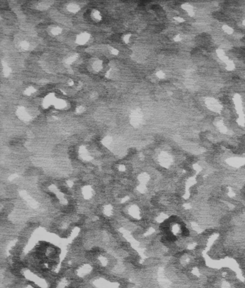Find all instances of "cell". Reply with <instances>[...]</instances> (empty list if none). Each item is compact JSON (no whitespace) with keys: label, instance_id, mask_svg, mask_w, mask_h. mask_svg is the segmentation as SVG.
I'll use <instances>...</instances> for the list:
<instances>
[{"label":"cell","instance_id":"obj_1","mask_svg":"<svg viewBox=\"0 0 245 288\" xmlns=\"http://www.w3.org/2000/svg\"><path fill=\"white\" fill-rule=\"evenodd\" d=\"M142 122V114L140 109L134 110L130 115V123L134 127H138Z\"/></svg>","mask_w":245,"mask_h":288},{"label":"cell","instance_id":"obj_2","mask_svg":"<svg viewBox=\"0 0 245 288\" xmlns=\"http://www.w3.org/2000/svg\"><path fill=\"white\" fill-rule=\"evenodd\" d=\"M16 114H17L18 118L20 120L24 121V122H30L31 120V119H32L31 116L28 114V112L27 111L25 108L23 107H18V108L17 109V111H16Z\"/></svg>","mask_w":245,"mask_h":288},{"label":"cell","instance_id":"obj_3","mask_svg":"<svg viewBox=\"0 0 245 288\" xmlns=\"http://www.w3.org/2000/svg\"><path fill=\"white\" fill-rule=\"evenodd\" d=\"M56 100H57V98L53 93H48L43 99V101H42L43 107L45 108H48V107H51V105H54Z\"/></svg>","mask_w":245,"mask_h":288},{"label":"cell","instance_id":"obj_4","mask_svg":"<svg viewBox=\"0 0 245 288\" xmlns=\"http://www.w3.org/2000/svg\"><path fill=\"white\" fill-rule=\"evenodd\" d=\"M89 39H90V35L88 33H81L76 37V42L78 45H84L89 40Z\"/></svg>","mask_w":245,"mask_h":288},{"label":"cell","instance_id":"obj_5","mask_svg":"<svg viewBox=\"0 0 245 288\" xmlns=\"http://www.w3.org/2000/svg\"><path fill=\"white\" fill-rule=\"evenodd\" d=\"M66 105L67 104H66V101L60 99H57V100L55 101V102L54 104V107H55L57 109H63L64 108H66Z\"/></svg>","mask_w":245,"mask_h":288},{"label":"cell","instance_id":"obj_6","mask_svg":"<svg viewBox=\"0 0 245 288\" xmlns=\"http://www.w3.org/2000/svg\"><path fill=\"white\" fill-rule=\"evenodd\" d=\"M67 9H68L69 12H72V13H76L78 12L79 10H80V7L78 5H77L76 4H70L67 6Z\"/></svg>","mask_w":245,"mask_h":288},{"label":"cell","instance_id":"obj_7","mask_svg":"<svg viewBox=\"0 0 245 288\" xmlns=\"http://www.w3.org/2000/svg\"><path fill=\"white\" fill-rule=\"evenodd\" d=\"M92 67H93V68L96 71H99L102 70V67H103L102 62L101 60H96L93 63Z\"/></svg>","mask_w":245,"mask_h":288},{"label":"cell","instance_id":"obj_8","mask_svg":"<svg viewBox=\"0 0 245 288\" xmlns=\"http://www.w3.org/2000/svg\"><path fill=\"white\" fill-rule=\"evenodd\" d=\"M2 68H3L4 74L5 75V76H8V75H9V74L11 73V69H10V68L7 65L6 63L2 62Z\"/></svg>","mask_w":245,"mask_h":288},{"label":"cell","instance_id":"obj_9","mask_svg":"<svg viewBox=\"0 0 245 288\" xmlns=\"http://www.w3.org/2000/svg\"><path fill=\"white\" fill-rule=\"evenodd\" d=\"M35 91H36L35 89H34L33 86H30V87H27L25 90L24 93H25V95H27V96H30V95L34 93Z\"/></svg>","mask_w":245,"mask_h":288},{"label":"cell","instance_id":"obj_10","mask_svg":"<svg viewBox=\"0 0 245 288\" xmlns=\"http://www.w3.org/2000/svg\"><path fill=\"white\" fill-rule=\"evenodd\" d=\"M77 58H78V55H72V56H70V57L68 58L67 59H66V64H68V65H70V64H72L73 62H75V61H76Z\"/></svg>","mask_w":245,"mask_h":288},{"label":"cell","instance_id":"obj_11","mask_svg":"<svg viewBox=\"0 0 245 288\" xmlns=\"http://www.w3.org/2000/svg\"><path fill=\"white\" fill-rule=\"evenodd\" d=\"M61 32H62V29L58 27H54V28H52L51 30V33L53 35H58L60 34Z\"/></svg>","mask_w":245,"mask_h":288},{"label":"cell","instance_id":"obj_12","mask_svg":"<svg viewBox=\"0 0 245 288\" xmlns=\"http://www.w3.org/2000/svg\"><path fill=\"white\" fill-rule=\"evenodd\" d=\"M111 142H112L111 137H106L105 138H104V140L102 141V143H103L104 145L107 146V145H109L111 143Z\"/></svg>","mask_w":245,"mask_h":288},{"label":"cell","instance_id":"obj_13","mask_svg":"<svg viewBox=\"0 0 245 288\" xmlns=\"http://www.w3.org/2000/svg\"><path fill=\"white\" fill-rule=\"evenodd\" d=\"M92 15H93V18L96 19H98V20L102 19V15H101L100 12L99 11H97V10L93 11V13H92Z\"/></svg>","mask_w":245,"mask_h":288},{"label":"cell","instance_id":"obj_14","mask_svg":"<svg viewBox=\"0 0 245 288\" xmlns=\"http://www.w3.org/2000/svg\"><path fill=\"white\" fill-rule=\"evenodd\" d=\"M20 47H21L23 50H27L29 49V48H30V43H29L28 42L25 41H25L21 42V43H20Z\"/></svg>","mask_w":245,"mask_h":288},{"label":"cell","instance_id":"obj_15","mask_svg":"<svg viewBox=\"0 0 245 288\" xmlns=\"http://www.w3.org/2000/svg\"><path fill=\"white\" fill-rule=\"evenodd\" d=\"M106 75H107L108 77L111 78V77H113L114 75H115V71H113V70H109V71L107 72Z\"/></svg>","mask_w":245,"mask_h":288},{"label":"cell","instance_id":"obj_16","mask_svg":"<svg viewBox=\"0 0 245 288\" xmlns=\"http://www.w3.org/2000/svg\"><path fill=\"white\" fill-rule=\"evenodd\" d=\"M131 38V35H125L123 37V40L125 42H129Z\"/></svg>","mask_w":245,"mask_h":288},{"label":"cell","instance_id":"obj_17","mask_svg":"<svg viewBox=\"0 0 245 288\" xmlns=\"http://www.w3.org/2000/svg\"><path fill=\"white\" fill-rule=\"evenodd\" d=\"M76 113H78V114H80V113H82L83 111H84V108L82 107V106H81V107H78L77 108H76Z\"/></svg>","mask_w":245,"mask_h":288},{"label":"cell","instance_id":"obj_18","mask_svg":"<svg viewBox=\"0 0 245 288\" xmlns=\"http://www.w3.org/2000/svg\"><path fill=\"white\" fill-rule=\"evenodd\" d=\"M111 53L113 55H118L119 54V50L117 49H116V48H111Z\"/></svg>","mask_w":245,"mask_h":288},{"label":"cell","instance_id":"obj_19","mask_svg":"<svg viewBox=\"0 0 245 288\" xmlns=\"http://www.w3.org/2000/svg\"><path fill=\"white\" fill-rule=\"evenodd\" d=\"M73 84H74V82L72 81V80H70V81H68V85L69 86H73Z\"/></svg>","mask_w":245,"mask_h":288}]
</instances>
